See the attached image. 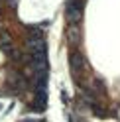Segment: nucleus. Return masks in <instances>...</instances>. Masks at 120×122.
<instances>
[{
  "label": "nucleus",
  "mask_w": 120,
  "mask_h": 122,
  "mask_svg": "<svg viewBox=\"0 0 120 122\" xmlns=\"http://www.w3.org/2000/svg\"><path fill=\"white\" fill-rule=\"evenodd\" d=\"M81 12H83V0H71L67 6V18L71 22H77L81 18Z\"/></svg>",
  "instance_id": "f03ea898"
},
{
  "label": "nucleus",
  "mask_w": 120,
  "mask_h": 122,
  "mask_svg": "<svg viewBox=\"0 0 120 122\" xmlns=\"http://www.w3.org/2000/svg\"><path fill=\"white\" fill-rule=\"evenodd\" d=\"M10 45H12V37L6 34V32H0V47L10 49Z\"/></svg>",
  "instance_id": "39448f33"
},
{
  "label": "nucleus",
  "mask_w": 120,
  "mask_h": 122,
  "mask_svg": "<svg viewBox=\"0 0 120 122\" xmlns=\"http://www.w3.org/2000/svg\"><path fill=\"white\" fill-rule=\"evenodd\" d=\"M71 67H73L75 73H81V71H83L85 61H83V57H81V53H73V55H71Z\"/></svg>",
  "instance_id": "7ed1b4c3"
},
{
  "label": "nucleus",
  "mask_w": 120,
  "mask_h": 122,
  "mask_svg": "<svg viewBox=\"0 0 120 122\" xmlns=\"http://www.w3.org/2000/svg\"><path fill=\"white\" fill-rule=\"evenodd\" d=\"M10 85L14 87V93H20L22 89H24V85H26V81L20 77L18 73H12V77H10Z\"/></svg>",
  "instance_id": "20e7f679"
},
{
  "label": "nucleus",
  "mask_w": 120,
  "mask_h": 122,
  "mask_svg": "<svg viewBox=\"0 0 120 122\" xmlns=\"http://www.w3.org/2000/svg\"><path fill=\"white\" fill-rule=\"evenodd\" d=\"M28 51L32 63H45V41L41 36H32L28 40Z\"/></svg>",
  "instance_id": "f257e3e1"
}]
</instances>
